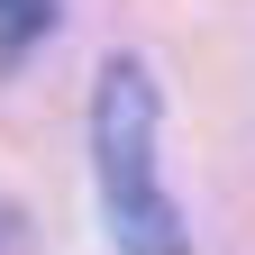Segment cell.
<instances>
[{"instance_id":"obj_1","label":"cell","mask_w":255,"mask_h":255,"mask_svg":"<svg viewBox=\"0 0 255 255\" xmlns=\"http://www.w3.org/2000/svg\"><path fill=\"white\" fill-rule=\"evenodd\" d=\"M155 119H164L155 110V73L137 55H110L101 91H91V164H101V210H110L119 255H191L182 210L155 182Z\"/></svg>"},{"instance_id":"obj_2","label":"cell","mask_w":255,"mask_h":255,"mask_svg":"<svg viewBox=\"0 0 255 255\" xmlns=\"http://www.w3.org/2000/svg\"><path fill=\"white\" fill-rule=\"evenodd\" d=\"M55 27V0H0V46H27Z\"/></svg>"}]
</instances>
